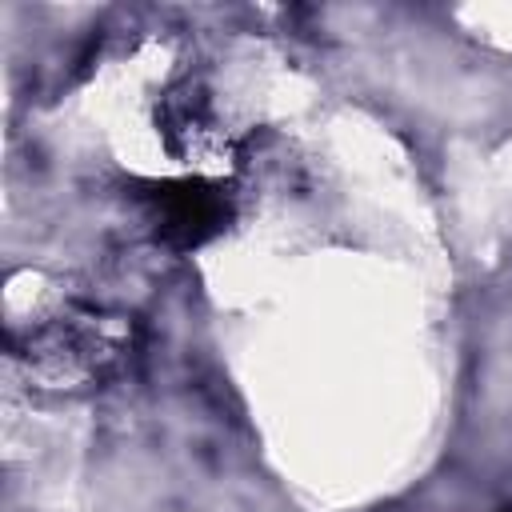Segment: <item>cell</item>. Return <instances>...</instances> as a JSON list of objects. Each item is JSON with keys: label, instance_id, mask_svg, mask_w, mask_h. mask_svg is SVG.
Returning a JSON list of instances; mask_svg holds the SVG:
<instances>
[{"label": "cell", "instance_id": "6da1fadb", "mask_svg": "<svg viewBox=\"0 0 512 512\" xmlns=\"http://www.w3.org/2000/svg\"><path fill=\"white\" fill-rule=\"evenodd\" d=\"M156 236L172 248H200L228 224V200L208 180H160L144 192Z\"/></svg>", "mask_w": 512, "mask_h": 512}, {"label": "cell", "instance_id": "7a4b0ae2", "mask_svg": "<svg viewBox=\"0 0 512 512\" xmlns=\"http://www.w3.org/2000/svg\"><path fill=\"white\" fill-rule=\"evenodd\" d=\"M508 512H512V508H508Z\"/></svg>", "mask_w": 512, "mask_h": 512}]
</instances>
